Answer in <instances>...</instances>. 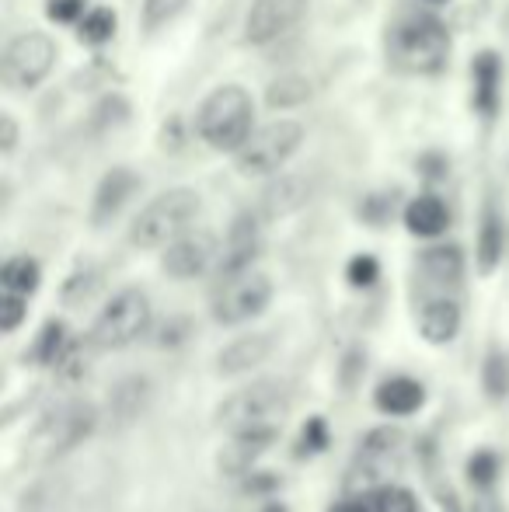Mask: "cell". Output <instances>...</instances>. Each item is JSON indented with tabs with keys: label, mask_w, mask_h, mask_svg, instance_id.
Here are the masks:
<instances>
[{
	"label": "cell",
	"mask_w": 509,
	"mask_h": 512,
	"mask_svg": "<svg viewBox=\"0 0 509 512\" xmlns=\"http://www.w3.org/2000/svg\"><path fill=\"white\" fill-rule=\"evenodd\" d=\"M255 133V98L241 84H220L196 108V136L217 154H238Z\"/></svg>",
	"instance_id": "6da1fadb"
},
{
	"label": "cell",
	"mask_w": 509,
	"mask_h": 512,
	"mask_svg": "<svg viewBox=\"0 0 509 512\" xmlns=\"http://www.w3.org/2000/svg\"><path fill=\"white\" fill-rule=\"evenodd\" d=\"M203 213V196L189 185H175L154 196L129 223V244L140 251H161L175 237L192 230L196 216Z\"/></svg>",
	"instance_id": "7a4b0ae2"
},
{
	"label": "cell",
	"mask_w": 509,
	"mask_h": 512,
	"mask_svg": "<svg viewBox=\"0 0 509 512\" xmlns=\"http://www.w3.org/2000/svg\"><path fill=\"white\" fill-rule=\"evenodd\" d=\"M450 46H454V42H450L447 21L429 11L408 14L391 32V63L398 70H405V74L433 77V74H440V70H447Z\"/></svg>",
	"instance_id": "3957f363"
},
{
	"label": "cell",
	"mask_w": 509,
	"mask_h": 512,
	"mask_svg": "<svg viewBox=\"0 0 509 512\" xmlns=\"http://www.w3.org/2000/svg\"><path fill=\"white\" fill-rule=\"evenodd\" d=\"M293 405V391L286 380L262 377L252 384L238 387L217 405V418L213 422L224 432L234 429H252V425H283L286 411Z\"/></svg>",
	"instance_id": "277c9868"
},
{
	"label": "cell",
	"mask_w": 509,
	"mask_h": 512,
	"mask_svg": "<svg viewBox=\"0 0 509 512\" xmlns=\"http://www.w3.org/2000/svg\"><path fill=\"white\" fill-rule=\"evenodd\" d=\"M150 321H154L150 297L140 286H126V290L112 293L105 307L95 314L88 328V342L95 345V352H119L147 335Z\"/></svg>",
	"instance_id": "5b68a950"
},
{
	"label": "cell",
	"mask_w": 509,
	"mask_h": 512,
	"mask_svg": "<svg viewBox=\"0 0 509 512\" xmlns=\"http://www.w3.org/2000/svg\"><path fill=\"white\" fill-rule=\"evenodd\" d=\"M304 122L297 119H272L265 126H255L245 147L234 154V164L245 178H272L283 175L286 164L304 147Z\"/></svg>",
	"instance_id": "8992f818"
},
{
	"label": "cell",
	"mask_w": 509,
	"mask_h": 512,
	"mask_svg": "<svg viewBox=\"0 0 509 512\" xmlns=\"http://www.w3.org/2000/svg\"><path fill=\"white\" fill-rule=\"evenodd\" d=\"M56 67V42L42 28H28V32L14 35L4 49L0 60V77L11 91H35Z\"/></svg>",
	"instance_id": "52a82bcc"
},
{
	"label": "cell",
	"mask_w": 509,
	"mask_h": 512,
	"mask_svg": "<svg viewBox=\"0 0 509 512\" xmlns=\"http://www.w3.org/2000/svg\"><path fill=\"white\" fill-rule=\"evenodd\" d=\"M401 443H405V432L394 429V425H377V429H370L367 436L360 439V446H356L353 464H349L346 478H342V492L363 495V492L381 488L387 481V474H391L394 460H398Z\"/></svg>",
	"instance_id": "ba28073f"
},
{
	"label": "cell",
	"mask_w": 509,
	"mask_h": 512,
	"mask_svg": "<svg viewBox=\"0 0 509 512\" xmlns=\"http://www.w3.org/2000/svg\"><path fill=\"white\" fill-rule=\"evenodd\" d=\"M272 279L265 272H241V276L220 283L217 297L210 304V314L220 328H241V324L262 317L272 304Z\"/></svg>",
	"instance_id": "9c48e42d"
},
{
	"label": "cell",
	"mask_w": 509,
	"mask_h": 512,
	"mask_svg": "<svg viewBox=\"0 0 509 512\" xmlns=\"http://www.w3.org/2000/svg\"><path fill=\"white\" fill-rule=\"evenodd\" d=\"M220 258V241L210 230H185L182 237L161 248V272L168 279H178V283H189V279H199L217 265Z\"/></svg>",
	"instance_id": "30bf717a"
},
{
	"label": "cell",
	"mask_w": 509,
	"mask_h": 512,
	"mask_svg": "<svg viewBox=\"0 0 509 512\" xmlns=\"http://www.w3.org/2000/svg\"><path fill=\"white\" fill-rule=\"evenodd\" d=\"M311 11V0H252L245 14L248 46H272L290 35Z\"/></svg>",
	"instance_id": "8fae6325"
},
{
	"label": "cell",
	"mask_w": 509,
	"mask_h": 512,
	"mask_svg": "<svg viewBox=\"0 0 509 512\" xmlns=\"http://www.w3.org/2000/svg\"><path fill=\"white\" fill-rule=\"evenodd\" d=\"M98 422H102V411L91 405V401H70V405H63L56 415L46 418V432H42L49 439L46 457L53 460L74 453L77 446H84L95 436Z\"/></svg>",
	"instance_id": "7c38bea8"
},
{
	"label": "cell",
	"mask_w": 509,
	"mask_h": 512,
	"mask_svg": "<svg viewBox=\"0 0 509 512\" xmlns=\"http://www.w3.org/2000/svg\"><path fill=\"white\" fill-rule=\"evenodd\" d=\"M279 425H252V429H234L227 432V443L217 453V467L224 478L241 481L255 471V464L276 446Z\"/></svg>",
	"instance_id": "4fadbf2b"
},
{
	"label": "cell",
	"mask_w": 509,
	"mask_h": 512,
	"mask_svg": "<svg viewBox=\"0 0 509 512\" xmlns=\"http://www.w3.org/2000/svg\"><path fill=\"white\" fill-rule=\"evenodd\" d=\"M258 255H262V220L258 213H241L234 216L231 230H227L224 244H220V258H217V279L227 283V279L241 276V272H252Z\"/></svg>",
	"instance_id": "5bb4252c"
},
{
	"label": "cell",
	"mask_w": 509,
	"mask_h": 512,
	"mask_svg": "<svg viewBox=\"0 0 509 512\" xmlns=\"http://www.w3.org/2000/svg\"><path fill=\"white\" fill-rule=\"evenodd\" d=\"M140 189L143 178L126 164H116V168L105 171L102 182L95 185V196H91V227H105V223L116 220Z\"/></svg>",
	"instance_id": "9a60e30c"
},
{
	"label": "cell",
	"mask_w": 509,
	"mask_h": 512,
	"mask_svg": "<svg viewBox=\"0 0 509 512\" xmlns=\"http://www.w3.org/2000/svg\"><path fill=\"white\" fill-rule=\"evenodd\" d=\"M503 56L496 49H482L471 60V105L485 122H492L503 108Z\"/></svg>",
	"instance_id": "2e32d148"
},
{
	"label": "cell",
	"mask_w": 509,
	"mask_h": 512,
	"mask_svg": "<svg viewBox=\"0 0 509 512\" xmlns=\"http://www.w3.org/2000/svg\"><path fill=\"white\" fill-rule=\"evenodd\" d=\"M150 398H154V387L143 373H129V377L116 380L105 398V415H109V425L112 429H129L136 418L147 411Z\"/></svg>",
	"instance_id": "e0dca14e"
},
{
	"label": "cell",
	"mask_w": 509,
	"mask_h": 512,
	"mask_svg": "<svg viewBox=\"0 0 509 512\" xmlns=\"http://www.w3.org/2000/svg\"><path fill=\"white\" fill-rule=\"evenodd\" d=\"M269 356H272V335L252 331V335L234 338V342H227L224 349L217 352L213 373H220V377H245V373L258 370Z\"/></svg>",
	"instance_id": "ac0fdd59"
},
{
	"label": "cell",
	"mask_w": 509,
	"mask_h": 512,
	"mask_svg": "<svg viewBox=\"0 0 509 512\" xmlns=\"http://www.w3.org/2000/svg\"><path fill=\"white\" fill-rule=\"evenodd\" d=\"M461 324H464L461 304H457L454 297H447V293L426 300L419 310V335L426 338L429 345H450L461 335Z\"/></svg>",
	"instance_id": "d6986e66"
},
{
	"label": "cell",
	"mask_w": 509,
	"mask_h": 512,
	"mask_svg": "<svg viewBox=\"0 0 509 512\" xmlns=\"http://www.w3.org/2000/svg\"><path fill=\"white\" fill-rule=\"evenodd\" d=\"M401 220H405V230L412 237H422V241H436V237L447 234L450 227V209L436 192H422V196L408 199V206L401 209Z\"/></svg>",
	"instance_id": "ffe728a7"
},
{
	"label": "cell",
	"mask_w": 509,
	"mask_h": 512,
	"mask_svg": "<svg viewBox=\"0 0 509 512\" xmlns=\"http://www.w3.org/2000/svg\"><path fill=\"white\" fill-rule=\"evenodd\" d=\"M374 405L377 411H384V415H391V418H408L426 405V387H422V380L398 373V377H387L377 384Z\"/></svg>",
	"instance_id": "44dd1931"
},
{
	"label": "cell",
	"mask_w": 509,
	"mask_h": 512,
	"mask_svg": "<svg viewBox=\"0 0 509 512\" xmlns=\"http://www.w3.org/2000/svg\"><path fill=\"white\" fill-rule=\"evenodd\" d=\"M419 272L426 276V283L440 286V290H454L464 279V251L457 244H429L419 255Z\"/></svg>",
	"instance_id": "7402d4cb"
},
{
	"label": "cell",
	"mask_w": 509,
	"mask_h": 512,
	"mask_svg": "<svg viewBox=\"0 0 509 512\" xmlns=\"http://www.w3.org/2000/svg\"><path fill=\"white\" fill-rule=\"evenodd\" d=\"M506 255V223L503 213H499L492 203H485L482 209V223H478V244H475V262L482 276H492V272L503 265Z\"/></svg>",
	"instance_id": "603a6c76"
},
{
	"label": "cell",
	"mask_w": 509,
	"mask_h": 512,
	"mask_svg": "<svg viewBox=\"0 0 509 512\" xmlns=\"http://www.w3.org/2000/svg\"><path fill=\"white\" fill-rule=\"evenodd\" d=\"M311 95H314V88L304 74H283L265 88V105H269L272 112H293V108L311 102Z\"/></svg>",
	"instance_id": "cb8c5ba5"
},
{
	"label": "cell",
	"mask_w": 509,
	"mask_h": 512,
	"mask_svg": "<svg viewBox=\"0 0 509 512\" xmlns=\"http://www.w3.org/2000/svg\"><path fill=\"white\" fill-rule=\"evenodd\" d=\"M67 345H70L67 324H63L60 317H49V321L39 328V335H35L32 349H28V359H32L35 366H46V370H53L56 359L63 356V349H67Z\"/></svg>",
	"instance_id": "d4e9b609"
},
{
	"label": "cell",
	"mask_w": 509,
	"mask_h": 512,
	"mask_svg": "<svg viewBox=\"0 0 509 512\" xmlns=\"http://www.w3.org/2000/svg\"><path fill=\"white\" fill-rule=\"evenodd\" d=\"M42 286V265L32 255H11L0 269V290L21 293V297H32Z\"/></svg>",
	"instance_id": "484cf974"
},
{
	"label": "cell",
	"mask_w": 509,
	"mask_h": 512,
	"mask_svg": "<svg viewBox=\"0 0 509 512\" xmlns=\"http://www.w3.org/2000/svg\"><path fill=\"white\" fill-rule=\"evenodd\" d=\"M119 32V14L112 11V7H88L84 11V18L77 21V39L84 42V46H105V42H112Z\"/></svg>",
	"instance_id": "4316f807"
},
{
	"label": "cell",
	"mask_w": 509,
	"mask_h": 512,
	"mask_svg": "<svg viewBox=\"0 0 509 512\" xmlns=\"http://www.w3.org/2000/svg\"><path fill=\"white\" fill-rule=\"evenodd\" d=\"M304 199H307V192H304V182H300V178H279V182H272L269 189L262 192V213L286 216L304 203Z\"/></svg>",
	"instance_id": "83f0119b"
},
{
	"label": "cell",
	"mask_w": 509,
	"mask_h": 512,
	"mask_svg": "<svg viewBox=\"0 0 509 512\" xmlns=\"http://www.w3.org/2000/svg\"><path fill=\"white\" fill-rule=\"evenodd\" d=\"M482 391L489 401L503 405L509 398V352L503 349H489L482 359Z\"/></svg>",
	"instance_id": "f1b7e54d"
},
{
	"label": "cell",
	"mask_w": 509,
	"mask_h": 512,
	"mask_svg": "<svg viewBox=\"0 0 509 512\" xmlns=\"http://www.w3.org/2000/svg\"><path fill=\"white\" fill-rule=\"evenodd\" d=\"M91 356H95V345L88 342V335L81 338V342H74L70 338V345L63 349V356L56 359V366H53V373L60 377V384H81L84 380V373H88V366H91Z\"/></svg>",
	"instance_id": "f546056e"
},
{
	"label": "cell",
	"mask_w": 509,
	"mask_h": 512,
	"mask_svg": "<svg viewBox=\"0 0 509 512\" xmlns=\"http://www.w3.org/2000/svg\"><path fill=\"white\" fill-rule=\"evenodd\" d=\"M185 7H189V0H143L140 4V28L147 35L161 32V28H168L171 21L185 11Z\"/></svg>",
	"instance_id": "4dcf8cb0"
},
{
	"label": "cell",
	"mask_w": 509,
	"mask_h": 512,
	"mask_svg": "<svg viewBox=\"0 0 509 512\" xmlns=\"http://www.w3.org/2000/svg\"><path fill=\"white\" fill-rule=\"evenodd\" d=\"M370 509L374 512H419V499H415L412 488L384 481L381 488L370 492Z\"/></svg>",
	"instance_id": "1f68e13d"
},
{
	"label": "cell",
	"mask_w": 509,
	"mask_h": 512,
	"mask_svg": "<svg viewBox=\"0 0 509 512\" xmlns=\"http://www.w3.org/2000/svg\"><path fill=\"white\" fill-rule=\"evenodd\" d=\"M499 474H503V460H499V453L475 450L468 457V481L478 488V492H492L496 481H499Z\"/></svg>",
	"instance_id": "d6a6232c"
},
{
	"label": "cell",
	"mask_w": 509,
	"mask_h": 512,
	"mask_svg": "<svg viewBox=\"0 0 509 512\" xmlns=\"http://www.w3.org/2000/svg\"><path fill=\"white\" fill-rule=\"evenodd\" d=\"M129 119V102L123 95H109L102 98V102L95 105V112H91V126L102 133V129H116L123 126V122Z\"/></svg>",
	"instance_id": "836d02e7"
},
{
	"label": "cell",
	"mask_w": 509,
	"mask_h": 512,
	"mask_svg": "<svg viewBox=\"0 0 509 512\" xmlns=\"http://www.w3.org/2000/svg\"><path fill=\"white\" fill-rule=\"evenodd\" d=\"M25 317H28V297L11 293V290H0V331H4V335H14V331L25 324Z\"/></svg>",
	"instance_id": "e575fe53"
},
{
	"label": "cell",
	"mask_w": 509,
	"mask_h": 512,
	"mask_svg": "<svg viewBox=\"0 0 509 512\" xmlns=\"http://www.w3.org/2000/svg\"><path fill=\"white\" fill-rule=\"evenodd\" d=\"M346 279L356 290H370V286L381 279V262L374 255H353L346 265Z\"/></svg>",
	"instance_id": "d590c367"
},
{
	"label": "cell",
	"mask_w": 509,
	"mask_h": 512,
	"mask_svg": "<svg viewBox=\"0 0 509 512\" xmlns=\"http://www.w3.org/2000/svg\"><path fill=\"white\" fill-rule=\"evenodd\" d=\"M325 446H328V422L321 415L307 418V422L300 425L297 453H300V457H314V453H321Z\"/></svg>",
	"instance_id": "8d00e7d4"
},
{
	"label": "cell",
	"mask_w": 509,
	"mask_h": 512,
	"mask_svg": "<svg viewBox=\"0 0 509 512\" xmlns=\"http://www.w3.org/2000/svg\"><path fill=\"white\" fill-rule=\"evenodd\" d=\"M95 290H98V272L95 269L74 272V276L67 279V286H63V304H81V300H88Z\"/></svg>",
	"instance_id": "74e56055"
},
{
	"label": "cell",
	"mask_w": 509,
	"mask_h": 512,
	"mask_svg": "<svg viewBox=\"0 0 509 512\" xmlns=\"http://www.w3.org/2000/svg\"><path fill=\"white\" fill-rule=\"evenodd\" d=\"M84 0H46V18L56 25H77L84 18Z\"/></svg>",
	"instance_id": "f35d334b"
},
{
	"label": "cell",
	"mask_w": 509,
	"mask_h": 512,
	"mask_svg": "<svg viewBox=\"0 0 509 512\" xmlns=\"http://www.w3.org/2000/svg\"><path fill=\"white\" fill-rule=\"evenodd\" d=\"M18 136H21L18 119L11 112H0V154L11 157L18 150Z\"/></svg>",
	"instance_id": "ab89813d"
},
{
	"label": "cell",
	"mask_w": 509,
	"mask_h": 512,
	"mask_svg": "<svg viewBox=\"0 0 509 512\" xmlns=\"http://www.w3.org/2000/svg\"><path fill=\"white\" fill-rule=\"evenodd\" d=\"M241 492H245V495H272V492H279V478H276V474L252 471L248 478H241Z\"/></svg>",
	"instance_id": "60d3db41"
},
{
	"label": "cell",
	"mask_w": 509,
	"mask_h": 512,
	"mask_svg": "<svg viewBox=\"0 0 509 512\" xmlns=\"http://www.w3.org/2000/svg\"><path fill=\"white\" fill-rule=\"evenodd\" d=\"M387 196H370V199H363V206H360V216L363 220H370V223H384L387 220Z\"/></svg>",
	"instance_id": "b9f144b4"
},
{
	"label": "cell",
	"mask_w": 509,
	"mask_h": 512,
	"mask_svg": "<svg viewBox=\"0 0 509 512\" xmlns=\"http://www.w3.org/2000/svg\"><path fill=\"white\" fill-rule=\"evenodd\" d=\"M471 512H506V509H503V502H499L492 492H482L475 499V506H471Z\"/></svg>",
	"instance_id": "7bdbcfd3"
},
{
	"label": "cell",
	"mask_w": 509,
	"mask_h": 512,
	"mask_svg": "<svg viewBox=\"0 0 509 512\" xmlns=\"http://www.w3.org/2000/svg\"><path fill=\"white\" fill-rule=\"evenodd\" d=\"M328 512H374V509H370V502H360L356 495H346L339 506H332Z\"/></svg>",
	"instance_id": "ee69618b"
},
{
	"label": "cell",
	"mask_w": 509,
	"mask_h": 512,
	"mask_svg": "<svg viewBox=\"0 0 509 512\" xmlns=\"http://www.w3.org/2000/svg\"><path fill=\"white\" fill-rule=\"evenodd\" d=\"M436 499H440L443 512H461V502H457L454 488H440V492H436Z\"/></svg>",
	"instance_id": "f6af8a7d"
},
{
	"label": "cell",
	"mask_w": 509,
	"mask_h": 512,
	"mask_svg": "<svg viewBox=\"0 0 509 512\" xmlns=\"http://www.w3.org/2000/svg\"><path fill=\"white\" fill-rule=\"evenodd\" d=\"M258 512H290V506H283V502H265V506L262 509H258Z\"/></svg>",
	"instance_id": "bcb514c9"
},
{
	"label": "cell",
	"mask_w": 509,
	"mask_h": 512,
	"mask_svg": "<svg viewBox=\"0 0 509 512\" xmlns=\"http://www.w3.org/2000/svg\"><path fill=\"white\" fill-rule=\"evenodd\" d=\"M426 4H447V0H426Z\"/></svg>",
	"instance_id": "7dc6e473"
},
{
	"label": "cell",
	"mask_w": 509,
	"mask_h": 512,
	"mask_svg": "<svg viewBox=\"0 0 509 512\" xmlns=\"http://www.w3.org/2000/svg\"><path fill=\"white\" fill-rule=\"evenodd\" d=\"M506 171H509V161H506Z\"/></svg>",
	"instance_id": "c3c4849f"
}]
</instances>
